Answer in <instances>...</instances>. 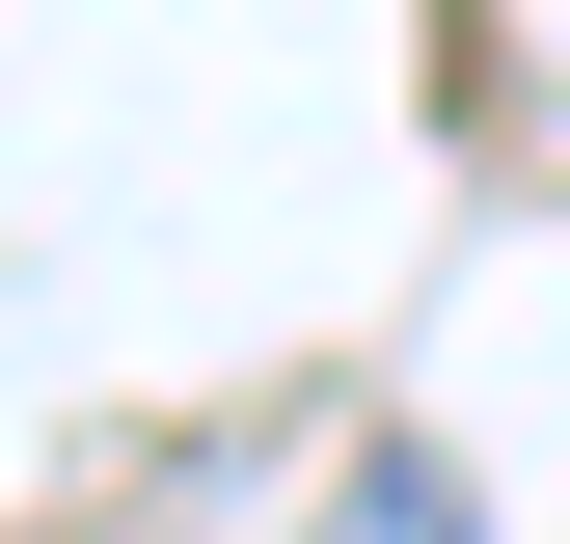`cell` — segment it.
I'll return each mask as SVG.
<instances>
[{"mask_svg":"<svg viewBox=\"0 0 570 544\" xmlns=\"http://www.w3.org/2000/svg\"><path fill=\"white\" fill-rule=\"evenodd\" d=\"M326 544H489V517H462V463H407V436H381V463L326 490Z\"/></svg>","mask_w":570,"mask_h":544,"instance_id":"cell-1","label":"cell"}]
</instances>
